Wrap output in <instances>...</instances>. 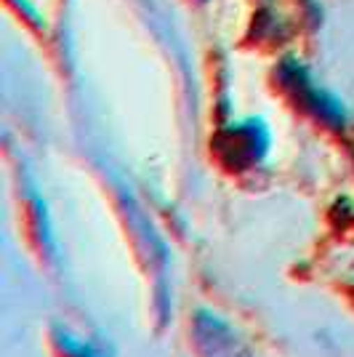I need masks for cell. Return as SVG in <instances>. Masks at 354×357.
<instances>
[{
  "mask_svg": "<svg viewBox=\"0 0 354 357\" xmlns=\"http://www.w3.org/2000/svg\"><path fill=\"white\" fill-rule=\"evenodd\" d=\"M285 83L298 93V99L309 107L314 115H320L323 120H330V123H344V112H341L339 102H333L325 91L314 89L307 80V75L301 73L298 67H293L291 75H285Z\"/></svg>",
  "mask_w": 354,
  "mask_h": 357,
  "instance_id": "cell-2",
  "label": "cell"
},
{
  "mask_svg": "<svg viewBox=\"0 0 354 357\" xmlns=\"http://www.w3.org/2000/svg\"><path fill=\"white\" fill-rule=\"evenodd\" d=\"M224 139V155L232 158L235 165H245V163H256L261 155L269 147V136H266L264 126L261 123H245V126H237L232 131H226L222 136Z\"/></svg>",
  "mask_w": 354,
  "mask_h": 357,
  "instance_id": "cell-1",
  "label": "cell"
},
{
  "mask_svg": "<svg viewBox=\"0 0 354 357\" xmlns=\"http://www.w3.org/2000/svg\"><path fill=\"white\" fill-rule=\"evenodd\" d=\"M61 347H64L67 355H72V357H102L93 347L77 342V339H72V336H64V339H61Z\"/></svg>",
  "mask_w": 354,
  "mask_h": 357,
  "instance_id": "cell-3",
  "label": "cell"
}]
</instances>
